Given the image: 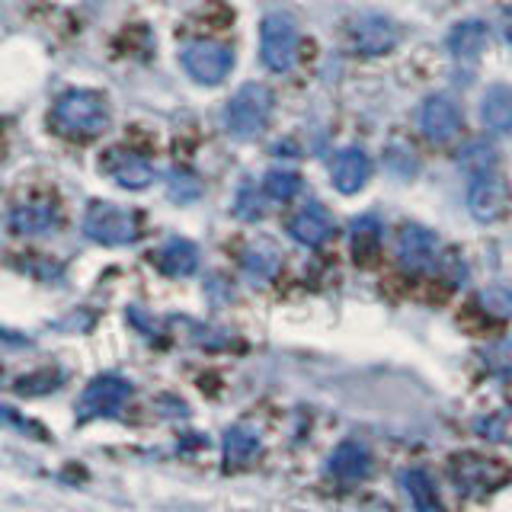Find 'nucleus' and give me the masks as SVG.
Returning a JSON list of instances; mask_svg holds the SVG:
<instances>
[{"label":"nucleus","mask_w":512,"mask_h":512,"mask_svg":"<svg viewBox=\"0 0 512 512\" xmlns=\"http://www.w3.org/2000/svg\"><path fill=\"white\" fill-rule=\"evenodd\" d=\"M400 487H404L407 493V500L416 506V509H439V493H436V484H432V477L420 468H413V471H404L400 474Z\"/></svg>","instance_id":"obj_22"},{"label":"nucleus","mask_w":512,"mask_h":512,"mask_svg":"<svg viewBox=\"0 0 512 512\" xmlns=\"http://www.w3.org/2000/svg\"><path fill=\"white\" fill-rule=\"evenodd\" d=\"M269 116H272V93L263 84H247L231 96L228 106H224V128H228L234 138L250 141L266 132Z\"/></svg>","instance_id":"obj_2"},{"label":"nucleus","mask_w":512,"mask_h":512,"mask_svg":"<svg viewBox=\"0 0 512 512\" xmlns=\"http://www.w3.org/2000/svg\"><path fill=\"white\" fill-rule=\"evenodd\" d=\"M420 128H423V135L429 141H436V144L455 141L458 132H461L458 103L452 100V96H445V93L429 96V100L423 103V109H420Z\"/></svg>","instance_id":"obj_10"},{"label":"nucleus","mask_w":512,"mask_h":512,"mask_svg":"<svg viewBox=\"0 0 512 512\" xmlns=\"http://www.w3.org/2000/svg\"><path fill=\"white\" fill-rule=\"evenodd\" d=\"M458 164L468 170L471 176H477V173H490V170H496V151L490 148L487 141H471L468 148L461 151V160Z\"/></svg>","instance_id":"obj_24"},{"label":"nucleus","mask_w":512,"mask_h":512,"mask_svg":"<svg viewBox=\"0 0 512 512\" xmlns=\"http://www.w3.org/2000/svg\"><path fill=\"white\" fill-rule=\"evenodd\" d=\"M260 432L250 426H231L224 432V461L231 468H244L256 455H260Z\"/></svg>","instance_id":"obj_19"},{"label":"nucleus","mask_w":512,"mask_h":512,"mask_svg":"<svg viewBox=\"0 0 512 512\" xmlns=\"http://www.w3.org/2000/svg\"><path fill=\"white\" fill-rule=\"evenodd\" d=\"M282 260H279V250L260 240V244H250L244 250V269L250 272L253 279H276Z\"/></svg>","instance_id":"obj_23"},{"label":"nucleus","mask_w":512,"mask_h":512,"mask_svg":"<svg viewBox=\"0 0 512 512\" xmlns=\"http://www.w3.org/2000/svg\"><path fill=\"white\" fill-rule=\"evenodd\" d=\"M349 45L356 48L359 55H388L391 48L400 42V32L397 26L388 20V16H378V13H362L356 20H349Z\"/></svg>","instance_id":"obj_7"},{"label":"nucleus","mask_w":512,"mask_h":512,"mask_svg":"<svg viewBox=\"0 0 512 512\" xmlns=\"http://www.w3.org/2000/svg\"><path fill=\"white\" fill-rule=\"evenodd\" d=\"M330 474L340 477L343 484H356V480H365L372 474V455L362 442H343L336 452L330 455Z\"/></svg>","instance_id":"obj_16"},{"label":"nucleus","mask_w":512,"mask_h":512,"mask_svg":"<svg viewBox=\"0 0 512 512\" xmlns=\"http://www.w3.org/2000/svg\"><path fill=\"white\" fill-rule=\"evenodd\" d=\"M480 119L493 135L512 132V90L509 87H490L480 103Z\"/></svg>","instance_id":"obj_17"},{"label":"nucleus","mask_w":512,"mask_h":512,"mask_svg":"<svg viewBox=\"0 0 512 512\" xmlns=\"http://www.w3.org/2000/svg\"><path fill=\"white\" fill-rule=\"evenodd\" d=\"M509 205V189L503 183V176L490 170V173H477L471 186H468V208L477 221H496Z\"/></svg>","instance_id":"obj_11"},{"label":"nucleus","mask_w":512,"mask_h":512,"mask_svg":"<svg viewBox=\"0 0 512 512\" xmlns=\"http://www.w3.org/2000/svg\"><path fill=\"white\" fill-rule=\"evenodd\" d=\"M132 397V384L119 375H100L87 384L80 397V420H96V416H116L125 400Z\"/></svg>","instance_id":"obj_9"},{"label":"nucleus","mask_w":512,"mask_h":512,"mask_svg":"<svg viewBox=\"0 0 512 512\" xmlns=\"http://www.w3.org/2000/svg\"><path fill=\"white\" fill-rule=\"evenodd\" d=\"M288 234L301 247H320L333 234V218L320 202H308L301 212L288 221Z\"/></svg>","instance_id":"obj_14"},{"label":"nucleus","mask_w":512,"mask_h":512,"mask_svg":"<svg viewBox=\"0 0 512 512\" xmlns=\"http://www.w3.org/2000/svg\"><path fill=\"white\" fill-rule=\"evenodd\" d=\"M352 253H356V263H372L381 247V221L375 215H362L352 221Z\"/></svg>","instance_id":"obj_21"},{"label":"nucleus","mask_w":512,"mask_h":512,"mask_svg":"<svg viewBox=\"0 0 512 512\" xmlns=\"http://www.w3.org/2000/svg\"><path fill=\"white\" fill-rule=\"evenodd\" d=\"M500 32H503V39L512 45V7L503 13V20H500Z\"/></svg>","instance_id":"obj_30"},{"label":"nucleus","mask_w":512,"mask_h":512,"mask_svg":"<svg viewBox=\"0 0 512 512\" xmlns=\"http://www.w3.org/2000/svg\"><path fill=\"white\" fill-rule=\"evenodd\" d=\"M330 176H333V186L340 189L343 196H352V192H359L368 183V176H372V160H368L362 148H343L333 157Z\"/></svg>","instance_id":"obj_15"},{"label":"nucleus","mask_w":512,"mask_h":512,"mask_svg":"<svg viewBox=\"0 0 512 512\" xmlns=\"http://www.w3.org/2000/svg\"><path fill=\"white\" fill-rule=\"evenodd\" d=\"M61 224L58 202L48 196H29L10 208V231L16 237H39L55 234Z\"/></svg>","instance_id":"obj_8"},{"label":"nucleus","mask_w":512,"mask_h":512,"mask_svg":"<svg viewBox=\"0 0 512 512\" xmlns=\"http://www.w3.org/2000/svg\"><path fill=\"white\" fill-rule=\"evenodd\" d=\"M157 266H160V272H167V276H173V279L192 276L199 266V250H196V244H189V240L173 237L164 244V250H160Z\"/></svg>","instance_id":"obj_18"},{"label":"nucleus","mask_w":512,"mask_h":512,"mask_svg":"<svg viewBox=\"0 0 512 512\" xmlns=\"http://www.w3.org/2000/svg\"><path fill=\"white\" fill-rule=\"evenodd\" d=\"M183 68L189 71L192 80L215 87V84H221V80L231 74V68H234V52H231V45L212 42V39L189 42L183 48Z\"/></svg>","instance_id":"obj_6"},{"label":"nucleus","mask_w":512,"mask_h":512,"mask_svg":"<svg viewBox=\"0 0 512 512\" xmlns=\"http://www.w3.org/2000/svg\"><path fill=\"white\" fill-rule=\"evenodd\" d=\"M260 55L269 71H288L298 58V26L288 13H269L260 26Z\"/></svg>","instance_id":"obj_5"},{"label":"nucleus","mask_w":512,"mask_h":512,"mask_svg":"<svg viewBox=\"0 0 512 512\" xmlns=\"http://www.w3.org/2000/svg\"><path fill=\"white\" fill-rule=\"evenodd\" d=\"M448 474H452L458 493H468V496H484L500 490L509 471L500 458H484V455H455L452 464H448Z\"/></svg>","instance_id":"obj_4"},{"label":"nucleus","mask_w":512,"mask_h":512,"mask_svg":"<svg viewBox=\"0 0 512 512\" xmlns=\"http://www.w3.org/2000/svg\"><path fill=\"white\" fill-rule=\"evenodd\" d=\"M480 304H484V311L493 317H512V288L493 285L487 292H480Z\"/></svg>","instance_id":"obj_28"},{"label":"nucleus","mask_w":512,"mask_h":512,"mask_svg":"<svg viewBox=\"0 0 512 512\" xmlns=\"http://www.w3.org/2000/svg\"><path fill=\"white\" fill-rule=\"evenodd\" d=\"M199 192H202V183L196 180V173H189V170L167 173V196L173 202H192V199H199Z\"/></svg>","instance_id":"obj_26"},{"label":"nucleus","mask_w":512,"mask_h":512,"mask_svg":"<svg viewBox=\"0 0 512 512\" xmlns=\"http://www.w3.org/2000/svg\"><path fill=\"white\" fill-rule=\"evenodd\" d=\"M84 234L93 240V244L103 247H125L138 240V215L125 212V208L112 205V202H93L87 208L84 218Z\"/></svg>","instance_id":"obj_3"},{"label":"nucleus","mask_w":512,"mask_h":512,"mask_svg":"<svg viewBox=\"0 0 512 512\" xmlns=\"http://www.w3.org/2000/svg\"><path fill=\"white\" fill-rule=\"evenodd\" d=\"M397 263L407 272H426L439 263V240L420 224H407L397 237Z\"/></svg>","instance_id":"obj_12"},{"label":"nucleus","mask_w":512,"mask_h":512,"mask_svg":"<svg viewBox=\"0 0 512 512\" xmlns=\"http://www.w3.org/2000/svg\"><path fill=\"white\" fill-rule=\"evenodd\" d=\"M263 189H266V196L279 199V202H288V199H295V196H298L301 176L292 173V170H269V173H266V180H263Z\"/></svg>","instance_id":"obj_25"},{"label":"nucleus","mask_w":512,"mask_h":512,"mask_svg":"<svg viewBox=\"0 0 512 512\" xmlns=\"http://www.w3.org/2000/svg\"><path fill=\"white\" fill-rule=\"evenodd\" d=\"M100 170L106 176H112L122 189H144L154 180V167L148 164V160L135 151H122V148L106 151L100 160Z\"/></svg>","instance_id":"obj_13"},{"label":"nucleus","mask_w":512,"mask_h":512,"mask_svg":"<svg viewBox=\"0 0 512 512\" xmlns=\"http://www.w3.org/2000/svg\"><path fill=\"white\" fill-rule=\"evenodd\" d=\"M55 132L71 141H90L109 128V103L93 90H68L52 109Z\"/></svg>","instance_id":"obj_1"},{"label":"nucleus","mask_w":512,"mask_h":512,"mask_svg":"<svg viewBox=\"0 0 512 512\" xmlns=\"http://www.w3.org/2000/svg\"><path fill=\"white\" fill-rule=\"evenodd\" d=\"M484 362L490 372L496 375H503V378H512V340H503V343H496L484 352Z\"/></svg>","instance_id":"obj_29"},{"label":"nucleus","mask_w":512,"mask_h":512,"mask_svg":"<svg viewBox=\"0 0 512 512\" xmlns=\"http://www.w3.org/2000/svg\"><path fill=\"white\" fill-rule=\"evenodd\" d=\"M487 26L480 20H464L452 29V36H448V48H452V55L461 58V61H474L480 58V52L487 48Z\"/></svg>","instance_id":"obj_20"},{"label":"nucleus","mask_w":512,"mask_h":512,"mask_svg":"<svg viewBox=\"0 0 512 512\" xmlns=\"http://www.w3.org/2000/svg\"><path fill=\"white\" fill-rule=\"evenodd\" d=\"M234 212L237 218H244V221H260L266 215V199H263V192L256 189L253 183H244L237 192V202H234Z\"/></svg>","instance_id":"obj_27"}]
</instances>
